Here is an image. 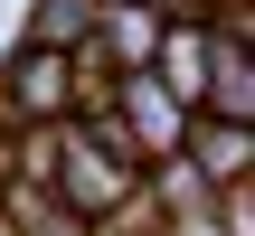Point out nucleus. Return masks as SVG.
<instances>
[{"label":"nucleus","instance_id":"39448f33","mask_svg":"<svg viewBox=\"0 0 255 236\" xmlns=\"http://www.w3.org/2000/svg\"><path fill=\"white\" fill-rule=\"evenodd\" d=\"M199 114H237V123H255V38L208 28V95H199Z\"/></svg>","mask_w":255,"mask_h":236},{"label":"nucleus","instance_id":"6e6552de","mask_svg":"<svg viewBox=\"0 0 255 236\" xmlns=\"http://www.w3.org/2000/svg\"><path fill=\"white\" fill-rule=\"evenodd\" d=\"M95 28V0H28L19 9V38H47V47H76Z\"/></svg>","mask_w":255,"mask_h":236},{"label":"nucleus","instance_id":"423d86ee","mask_svg":"<svg viewBox=\"0 0 255 236\" xmlns=\"http://www.w3.org/2000/svg\"><path fill=\"white\" fill-rule=\"evenodd\" d=\"M151 76H161L180 104H199V95H208V19H161V38H151Z\"/></svg>","mask_w":255,"mask_h":236},{"label":"nucleus","instance_id":"f03ea898","mask_svg":"<svg viewBox=\"0 0 255 236\" xmlns=\"http://www.w3.org/2000/svg\"><path fill=\"white\" fill-rule=\"evenodd\" d=\"M57 114H76V47L9 38V57H0V123H57Z\"/></svg>","mask_w":255,"mask_h":236},{"label":"nucleus","instance_id":"1a4fd4ad","mask_svg":"<svg viewBox=\"0 0 255 236\" xmlns=\"http://www.w3.org/2000/svg\"><path fill=\"white\" fill-rule=\"evenodd\" d=\"M151 9H161V19H199V0H151Z\"/></svg>","mask_w":255,"mask_h":236},{"label":"nucleus","instance_id":"7ed1b4c3","mask_svg":"<svg viewBox=\"0 0 255 236\" xmlns=\"http://www.w3.org/2000/svg\"><path fill=\"white\" fill-rule=\"evenodd\" d=\"M114 114H123V132L142 142V161H151V151H180V132H189L199 104H180L151 66H114Z\"/></svg>","mask_w":255,"mask_h":236},{"label":"nucleus","instance_id":"20e7f679","mask_svg":"<svg viewBox=\"0 0 255 236\" xmlns=\"http://www.w3.org/2000/svg\"><path fill=\"white\" fill-rule=\"evenodd\" d=\"M180 151H189V170H199L208 189H227V180H255V123H237V114H189Z\"/></svg>","mask_w":255,"mask_h":236},{"label":"nucleus","instance_id":"f257e3e1","mask_svg":"<svg viewBox=\"0 0 255 236\" xmlns=\"http://www.w3.org/2000/svg\"><path fill=\"white\" fill-rule=\"evenodd\" d=\"M47 189L76 208V227H123V218H142V161L132 151H104L76 114H57V170H47ZM151 227V218H142Z\"/></svg>","mask_w":255,"mask_h":236},{"label":"nucleus","instance_id":"0eeeda50","mask_svg":"<svg viewBox=\"0 0 255 236\" xmlns=\"http://www.w3.org/2000/svg\"><path fill=\"white\" fill-rule=\"evenodd\" d=\"M0 227H38V236H85V227H76V208H66V199H57L47 180H19V170L0 180Z\"/></svg>","mask_w":255,"mask_h":236}]
</instances>
